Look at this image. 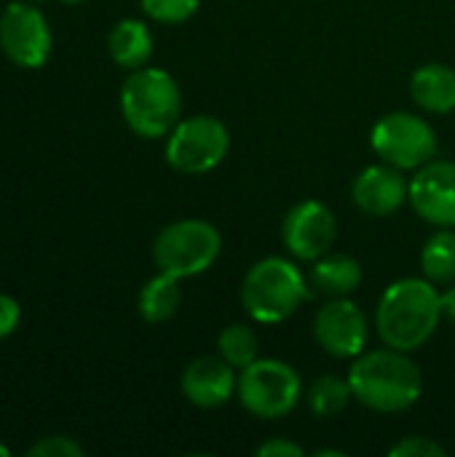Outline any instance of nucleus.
<instances>
[{"instance_id":"1","label":"nucleus","mask_w":455,"mask_h":457,"mask_svg":"<svg viewBox=\"0 0 455 457\" xmlns=\"http://www.w3.org/2000/svg\"><path fill=\"white\" fill-rule=\"evenodd\" d=\"M442 321L440 292L429 278H400L386 287L375 308V329L394 351H418Z\"/></svg>"},{"instance_id":"2","label":"nucleus","mask_w":455,"mask_h":457,"mask_svg":"<svg viewBox=\"0 0 455 457\" xmlns=\"http://www.w3.org/2000/svg\"><path fill=\"white\" fill-rule=\"evenodd\" d=\"M349 386L354 399L383 415L410 410L424 394V375L421 367L405 351L383 348V351H365L354 359L349 370Z\"/></svg>"},{"instance_id":"3","label":"nucleus","mask_w":455,"mask_h":457,"mask_svg":"<svg viewBox=\"0 0 455 457\" xmlns=\"http://www.w3.org/2000/svg\"><path fill=\"white\" fill-rule=\"evenodd\" d=\"M182 112L177 80L161 67L131 70L121 86V115L126 126L142 139L166 137Z\"/></svg>"},{"instance_id":"4","label":"nucleus","mask_w":455,"mask_h":457,"mask_svg":"<svg viewBox=\"0 0 455 457\" xmlns=\"http://www.w3.org/2000/svg\"><path fill=\"white\" fill-rule=\"evenodd\" d=\"M241 308L257 324H282L308 297L300 268L287 257L257 260L241 281Z\"/></svg>"},{"instance_id":"5","label":"nucleus","mask_w":455,"mask_h":457,"mask_svg":"<svg viewBox=\"0 0 455 457\" xmlns=\"http://www.w3.org/2000/svg\"><path fill=\"white\" fill-rule=\"evenodd\" d=\"M223 249L220 230L206 220L169 222L153 241V262L161 273L174 278H193L206 273Z\"/></svg>"},{"instance_id":"6","label":"nucleus","mask_w":455,"mask_h":457,"mask_svg":"<svg viewBox=\"0 0 455 457\" xmlns=\"http://www.w3.org/2000/svg\"><path fill=\"white\" fill-rule=\"evenodd\" d=\"M236 396L252 418L279 420L300 404L303 383L292 364L282 359H257L239 372Z\"/></svg>"},{"instance_id":"7","label":"nucleus","mask_w":455,"mask_h":457,"mask_svg":"<svg viewBox=\"0 0 455 457\" xmlns=\"http://www.w3.org/2000/svg\"><path fill=\"white\" fill-rule=\"evenodd\" d=\"M231 150V134L215 115H190L166 134V163L180 174H206Z\"/></svg>"},{"instance_id":"8","label":"nucleus","mask_w":455,"mask_h":457,"mask_svg":"<svg viewBox=\"0 0 455 457\" xmlns=\"http://www.w3.org/2000/svg\"><path fill=\"white\" fill-rule=\"evenodd\" d=\"M373 153L402 171H416L437 155V134L421 115L397 110L375 120L370 131Z\"/></svg>"},{"instance_id":"9","label":"nucleus","mask_w":455,"mask_h":457,"mask_svg":"<svg viewBox=\"0 0 455 457\" xmlns=\"http://www.w3.org/2000/svg\"><path fill=\"white\" fill-rule=\"evenodd\" d=\"M314 340L333 359H357L367 351L370 327L351 297H330L314 316Z\"/></svg>"},{"instance_id":"10","label":"nucleus","mask_w":455,"mask_h":457,"mask_svg":"<svg viewBox=\"0 0 455 457\" xmlns=\"http://www.w3.org/2000/svg\"><path fill=\"white\" fill-rule=\"evenodd\" d=\"M338 238V220L330 206L316 198L298 201L282 222V244L284 249L300 260L314 262L324 257Z\"/></svg>"},{"instance_id":"11","label":"nucleus","mask_w":455,"mask_h":457,"mask_svg":"<svg viewBox=\"0 0 455 457\" xmlns=\"http://www.w3.org/2000/svg\"><path fill=\"white\" fill-rule=\"evenodd\" d=\"M0 48L19 67H43L51 54V29L29 3H11L0 16Z\"/></svg>"},{"instance_id":"12","label":"nucleus","mask_w":455,"mask_h":457,"mask_svg":"<svg viewBox=\"0 0 455 457\" xmlns=\"http://www.w3.org/2000/svg\"><path fill=\"white\" fill-rule=\"evenodd\" d=\"M408 201L424 222L434 228H455L453 161H429L421 169H416Z\"/></svg>"},{"instance_id":"13","label":"nucleus","mask_w":455,"mask_h":457,"mask_svg":"<svg viewBox=\"0 0 455 457\" xmlns=\"http://www.w3.org/2000/svg\"><path fill=\"white\" fill-rule=\"evenodd\" d=\"M410 198V182L402 169L389 163H373L362 169L351 185V201L370 217H389L400 212Z\"/></svg>"},{"instance_id":"14","label":"nucleus","mask_w":455,"mask_h":457,"mask_svg":"<svg viewBox=\"0 0 455 457\" xmlns=\"http://www.w3.org/2000/svg\"><path fill=\"white\" fill-rule=\"evenodd\" d=\"M239 370H233L220 353L217 356H198L193 359L180 378L182 396L198 410L223 407L236 396Z\"/></svg>"},{"instance_id":"15","label":"nucleus","mask_w":455,"mask_h":457,"mask_svg":"<svg viewBox=\"0 0 455 457\" xmlns=\"http://www.w3.org/2000/svg\"><path fill=\"white\" fill-rule=\"evenodd\" d=\"M413 102L432 115H448L455 110V70L442 62L421 64L410 78Z\"/></svg>"},{"instance_id":"16","label":"nucleus","mask_w":455,"mask_h":457,"mask_svg":"<svg viewBox=\"0 0 455 457\" xmlns=\"http://www.w3.org/2000/svg\"><path fill=\"white\" fill-rule=\"evenodd\" d=\"M362 262L351 254H324L311 262L308 281L324 297H351L362 287Z\"/></svg>"},{"instance_id":"17","label":"nucleus","mask_w":455,"mask_h":457,"mask_svg":"<svg viewBox=\"0 0 455 457\" xmlns=\"http://www.w3.org/2000/svg\"><path fill=\"white\" fill-rule=\"evenodd\" d=\"M110 59L123 70H139L153 56V32L139 19H121L107 37Z\"/></svg>"},{"instance_id":"18","label":"nucleus","mask_w":455,"mask_h":457,"mask_svg":"<svg viewBox=\"0 0 455 457\" xmlns=\"http://www.w3.org/2000/svg\"><path fill=\"white\" fill-rule=\"evenodd\" d=\"M182 305V289H180V278L169 276V273H161L153 276L142 292H139V300H137V308H139V316L147 321V324H164L169 321Z\"/></svg>"},{"instance_id":"19","label":"nucleus","mask_w":455,"mask_h":457,"mask_svg":"<svg viewBox=\"0 0 455 457\" xmlns=\"http://www.w3.org/2000/svg\"><path fill=\"white\" fill-rule=\"evenodd\" d=\"M421 273L432 284L455 281V228H437L421 249Z\"/></svg>"},{"instance_id":"20","label":"nucleus","mask_w":455,"mask_h":457,"mask_svg":"<svg viewBox=\"0 0 455 457\" xmlns=\"http://www.w3.org/2000/svg\"><path fill=\"white\" fill-rule=\"evenodd\" d=\"M351 399L354 394L349 378H338V375H322L306 391V404L316 418H338Z\"/></svg>"},{"instance_id":"21","label":"nucleus","mask_w":455,"mask_h":457,"mask_svg":"<svg viewBox=\"0 0 455 457\" xmlns=\"http://www.w3.org/2000/svg\"><path fill=\"white\" fill-rule=\"evenodd\" d=\"M217 353L233 367V370H244L252 361L260 359V337L249 324H228L220 335H217Z\"/></svg>"},{"instance_id":"22","label":"nucleus","mask_w":455,"mask_h":457,"mask_svg":"<svg viewBox=\"0 0 455 457\" xmlns=\"http://www.w3.org/2000/svg\"><path fill=\"white\" fill-rule=\"evenodd\" d=\"M145 16L158 24H182L196 16L201 0H139Z\"/></svg>"},{"instance_id":"23","label":"nucleus","mask_w":455,"mask_h":457,"mask_svg":"<svg viewBox=\"0 0 455 457\" xmlns=\"http://www.w3.org/2000/svg\"><path fill=\"white\" fill-rule=\"evenodd\" d=\"M389 455L392 457H445L448 450L429 439V436H402L397 445L389 447Z\"/></svg>"},{"instance_id":"24","label":"nucleus","mask_w":455,"mask_h":457,"mask_svg":"<svg viewBox=\"0 0 455 457\" xmlns=\"http://www.w3.org/2000/svg\"><path fill=\"white\" fill-rule=\"evenodd\" d=\"M86 453L78 442H72L70 436H46L43 442L32 445L27 450L29 457H80Z\"/></svg>"},{"instance_id":"25","label":"nucleus","mask_w":455,"mask_h":457,"mask_svg":"<svg viewBox=\"0 0 455 457\" xmlns=\"http://www.w3.org/2000/svg\"><path fill=\"white\" fill-rule=\"evenodd\" d=\"M19 319H21L19 303L11 295H3L0 292V340L8 337V335H13V329L19 327Z\"/></svg>"},{"instance_id":"26","label":"nucleus","mask_w":455,"mask_h":457,"mask_svg":"<svg viewBox=\"0 0 455 457\" xmlns=\"http://www.w3.org/2000/svg\"><path fill=\"white\" fill-rule=\"evenodd\" d=\"M255 455H260V457H303L306 455V450H303L300 445L290 442V439H268V442L257 445Z\"/></svg>"},{"instance_id":"27","label":"nucleus","mask_w":455,"mask_h":457,"mask_svg":"<svg viewBox=\"0 0 455 457\" xmlns=\"http://www.w3.org/2000/svg\"><path fill=\"white\" fill-rule=\"evenodd\" d=\"M440 308H442V321L455 327V281L448 284L445 292H440Z\"/></svg>"},{"instance_id":"28","label":"nucleus","mask_w":455,"mask_h":457,"mask_svg":"<svg viewBox=\"0 0 455 457\" xmlns=\"http://www.w3.org/2000/svg\"><path fill=\"white\" fill-rule=\"evenodd\" d=\"M330 455L346 457V453H343V450H316V453H314V457H330Z\"/></svg>"},{"instance_id":"29","label":"nucleus","mask_w":455,"mask_h":457,"mask_svg":"<svg viewBox=\"0 0 455 457\" xmlns=\"http://www.w3.org/2000/svg\"><path fill=\"white\" fill-rule=\"evenodd\" d=\"M0 457H8V450H5V447H0Z\"/></svg>"},{"instance_id":"30","label":"nucleus","mask_w":455,"mask_h":457,"mask_svg":"<svg viewBox=\"0 0 455 457\" xmlns=\"http://www.w3.org/2000/svg\"><path fill=\"white\" fill-rule=\"evenodd\" d=\"M64 3H83V0H64Z\"/></svg>"}]
</instances>
